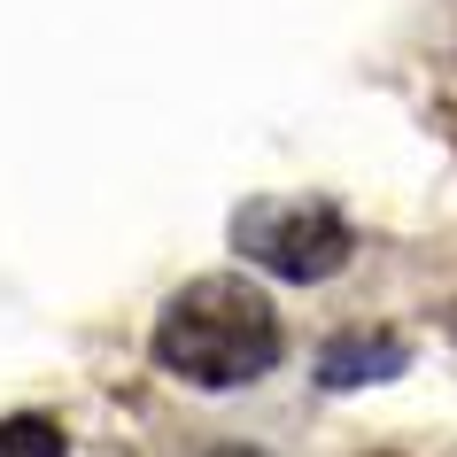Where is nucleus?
I'll list each match as a JSON object with an SVG mask.
<instances>
[{
    "label": "nucleus",
    "mask_w": 457,
    "mask_h": 457,
    "mask_svg": "<svg viewBox=\"0 0 457 457\" xmlns=\"http://www.w3.org/2000/svg\"><path fill=\"white\" fill-rule=\"evenodd\" d=\"M318 387L326 395H357V387H387L411 372V341L395 326H357V334H334L318 349Z\"/></svg>",
    "instance_id": "obj_3"
},
{
    "label": "nucleus",
    "mask_w": 457,
    "mask_h": 457,
    "mask_svg": "<svg viewBox=\"0 0 457 457\" xmlns=\"http://www.w3.org/2000/svg\"><path fill=\"white\" fill-rule=\"evenodd\" d=\"M225 241L241 256V271L279 279V287H326L357 264V225L326 194H248Z\"/></svg>",
    "instance_id": "obj_2"
},
{
    "label": "nucleus",
    "mask_w": 457,
    "mask_h": 457,
    "mask_svg": "<svg viewBox=\"0 0 457 457\" xmlns=\"http://www.w3.org/2000/svg\"><path fill=\"white\" fill-rule=\"evenodd\" d=\"M147 357L194 395H241L287 364V318L256 271H202L163 295Z\"/></svg>",
    "instance_id": "obj_1"
},
{
    "label": "nucleus",
    "mask_w": 457,
    "mask_h": 457,
    "mask_svg": "<svg viewBox=\"0 0 457 457\" xmlns=\"http://www.w3.org/2000/svg\"><path fill=\"white\" fill-rule=\"evenodd\" d=\"M202 457H256L248 442H225V450H202Z\"/></svg>",
    "instance_id": "obj_5"
},
{
    "label": "nucleus",
    "mask_w": 457,
    "mask_h": 457,
    "mask_svg": "<svg viewBox=\"0 0 457 457\" xmlns=\"http://www.w3.org/2000/svg\"><path fill=\"white\" fill-rule=\"evenodd\" d=\"M0 457H71V434L39 411H16V419H0Z\"/></svg>",
    "instance_id": "obj_4"
}]
</instances>
